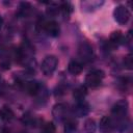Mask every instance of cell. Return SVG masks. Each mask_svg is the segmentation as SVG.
Returning <instances> with one entry per match:
<instances>
[{"label":"cell","mask_w":133,"mask_h":133,"mask_svg":"<svg viewBox=\"0 0 133 133\" xmlns=\"http://www.w3.org/2000/svg\"><path fill=\"white\" fill-rule=\"evenodd\" d=\"M58 64V59L54 55H48L44 58L41 70L46 76H50L53 74V72L56 70V66Z\"/></svg>","instance_id":"1"},{"label":"cell","mask_w":133,"mask_h":133,"mask_svg":"<svg viewBox=\"0 0 133 133\" xmlns=\"http://www.w3.org/2000/svg\"><path fill=\"white\" fill-rule=\"evenodd\" d=\"M104 77V73L101 71V70H94L91 72H89L86 77H85V84L88 86V87H98L101 82H102V79Z\"/></svg>","instance_id":"2"},{"label":"cell","mask_w":133,"mask_h":133,"mask_svg":"<svg viewBox=\"0 0 133 133\" xmlns=\"http://www.w3.org/2000/svg\"><path fill=\"white\" fill-rule=\"evenodd\" d=\"M113 16H114V19L115 21L121 24V25H124L126 24L129 19H130V11L129 9L124 6V5H118L114 8L113 10Z\"/></svg>","instance_id":"3"},{"label":"cell","mask_w":133,"mask_h":133,"mask_svg":"<svg viewBox=\"0 0 133 133\" xmlns=\"http://www.w3.org/2000/svg\"><path fill=\"white\" fill-rule=\"evenodd\" d=\"M78 53H79V56L81 57V59L84 61H90L94 57L92 48L88 43H82L79 47Z\"/></svg>","instance_id":"4"},{"label":"cell","mask_w":133,"mask_h":133,"mask_svg":"<svg viewBox=\"0 0 133 133\" xmlns=\"http://www.w3.org/2000/svg\"><path fill=\"white\" fill-rule=\"evenodd\" d=\"M42 28L50 36H57L59 34V31H60L59 25L55 21H44L42 24Z\"/></svg>","instance_id":"5"},{"label":"cell","mask_w":133,"mask_h":133,"mask_svg":"<svg viewBox=\"0 0 133 133\" xmlns=\"http://www.w3.org/2000/svg\"><path fill=\"white\" fill-rule=\"evenodd\" d=\"M127 111H128V102L126 100H119L113 105L111 109L112 114H114L115 116H124L127 113Z\"/></svg>","instance_id":"6"},{"label":"cell","mask_w":133,"mask_h":133,"mask_svg":"<svg viewBox=\"0 0 133 133\" xmlns=\"http://www.w3.org/2000/svg\"><path fill=\"white\" fill-rule=\"evenodd\" d=\"M68 70H69V72H70L71 74H73V75H78V74H80V73L82 72L83 66H82V64H81L79 61H77V60H72V61H70L69 64H68Z\"/></svg>","instance_id":"7"},{"label":"cell","mask_w":133,"mask_h":133,"mask_svg":"<svg viewBox=\"0 0 133 133\" xmlns=\"http://www.w3.org/2000/svg\"><path fill=\"white\" fill-rule=\"evenodd\" d=\"M123 39H124V36H123L122 32L121 31H114V32L111 33V35L109 37V45H111L113 47H116L119 44H122Z\"/></svg>","instance_id":"8"},{"label":"cell","mask_w":133,"mask_h":133,"mask_svg":"<svg viewBox=\"0 0 133 133\" xmlns=\"http://www.w3.org/2000/svg\"><path fill=\"white\" fill-rule=\"evenodd\" d=\"M25 88H26V91L28 95L35 96L39 90V85L34 81H29V82H26Z\"/></svg>","instance_id":"9"},{"label":"cell","mask_w":133,"mask_h":133,"mask_svg":"<svg viewBox=\"0 0 133 133\" xmlns=\"http://www.w3.org/2000/svg\"><path fill=\"white\" fill-rule=\"evenodd\" d=\"M14 111L7 106H3L0 110V117L4 121H11L14 118Z\"/></svg>","instance_id":"10"},{"label":"cell","mask_w":133,"mask_h":133,"mask_svg":"<svg viewBox=\"0 0 133 133\" xmlns=\"http://www.w3.org/2000/svg\"><path fill=\"white\" fill-rule=\"evenodd\" d=\"M86 94H87L86 87L83 86V85H80V86H78L77 88L74 89V91H73V97H74L76 100L81 101V100L86 96Z\"/></svg>","instance_id":"11"},{"label":"cell","mask_w":133,"mask_h":133,"mask_svg":"<svg viewBox=\"0 0 133 133\" xmlns=\"http://www.w3.org/2000/svg\"><path fill=\"white\" fill-rule=\"evenodd\" d=\"M100 127H101V129H102L104 132H108V131H110V130L113 128L112 119H111L110 117H108V116H104V117L101 119Z\"/></svg>","instance_id":"12"},{"label":"cell","mask_w":133,"mask_h":133,"mask_svg":"<svg viewBox=\"0 0 133 133\" xmlns=\"http://www.w3.org/2000/svg\"><path fill=\"white\" fill-rule=\"evenodd\" d=\"M77 128V122L74 118H68L64 124V131L65 133H73Z\"/></svg>","instance_id":"13"},{"label":"cell","mask_w":133,"mask_h":133,"mask_svg":"<svg viewBox=\"0 0 133 133\" xmlns=\"http://www.w3.org/2000/svg\"><path fill=\"white\" fill-rule=\"evenodd\" d=\"M96 129H97V126H96V122L94 119L88 118V119L85 121V123H84V131L86 133H95Z\"/></svg>","instance_id":"14"},{"label":"cell","mask_w":133,"mask_h":133,"mask_svg":"<svg viewBox=\"0 0 133 133\" xmlns=\"http://www.w3.org/2000/svg\"><path fill=\"white\" fill-rule=\"evenodd\" d=\"M10 68V59L7 55L2 54L0 56V69L2 70H8Z\"/></svg>","instance_id":"15"},{"label":"cell","mask_w":133,"mask_h":133,"mask_svg":"<svg viewBox=\"0 0 133 133\" xmlns=\"http://www.w3.org/2000/svg\"><path fill=\"white\" fill-rule=\"evenodd\" d=\"M53 111H58L57 113H54L57 116H64V112H66V106L65 105H62V104H59V105H56L54 107V110Z\"/></svg>","instance_id":"16"},{"label":"cell","mask_w":133,"mask_h":133,"mask_svg":"<svg viewBox=\"0 0 133 133\" xmlns=\"http://www.w3.org/2000/svg\"><path fill=\"white\" fill-rule=\"evenodd\" d=\"M60 9H61V11L64 14V15H70L71 12H72V10H73V7H72V5H71V3H69V2H63L62 4H61V6H60Z\"/></svg>","instance_id":"17"},{"label":"cell","mask_w":133,"mask_h":133,"mask_svg":"<svg viewBox=\"0 0 133 133\" xmlns=\"http://www.w3.org/2000/svg\"><path fill=\"white\" fill-rule=\"evenodd\" d=\"M124 64L128 70H131L133 66V56L132 54H128L124 59Z\"/></svg>","instance_id":"18"},{"label":"cell","mask_w":133,"mask_h":133,"mask_svg":"<svg viewBox=\"0 0 133 133\" xmlns=\"http://www.w3.org/2000/svg\"><path fill=\"white\" fill-rule=\"evenodd\" d=\"M56 129L53 123H47L43 128V133H55Z\"/></svg>","instance_id":"19"},{"label":"cell","mask_w":133,"mask_h":133,"mask_svg":"<svg viewBox=\"0 0 133 133\" xmlns=\"http://www.w3.org/2000/svg\"><path fill=\"white\" fill-rule=\"evenodd\" d=\"M2 24H3V19H2V17L0 16V28H1V26H2Z\"/></svg>","instance_id":"20"}]
</instances>
